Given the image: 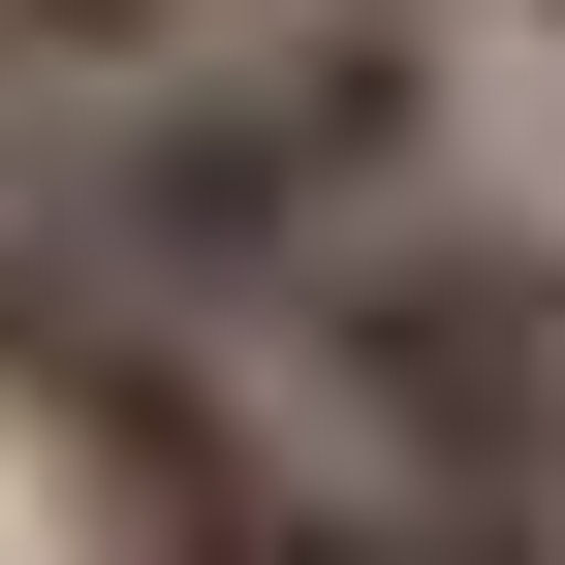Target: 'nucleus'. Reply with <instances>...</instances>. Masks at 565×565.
I'll return each instance as SVG.
<instances>
[{"instance_id":"f257e3e1","label":"nucleus","mask_w":565,"mask_h":565,"mask_svg":"<svg viewBox=\"0 0 565 565\" xmlns=\"http://www.w3.org/2000/svg\"><path fill=\"white\" fill-rule=\"evenodd\" d=\"M32 158H63V221H95V282L282 345L408 189H471V95H440V0H252V32L126 63L95 126H32Z\"/></svg>"},{"instance_id":"f03ea898","label":"nucleus","mask_w":565,"mask_h":565,"mask_svg":"<svg viewBox=\"0 0 565 565\" xmlns=\"http://www.w3.org/2000/svg\"><path fill=\"white\" fill-rule=\"evenodd\" d=\"M221 0H0V126H95L126 63H189Z\"/></svg>"},{"instance_id":"7ed1b4c3","label":"nucleus","mask_w":565,"mask_h":565,"mask_svg":"<svg viewBox=\"0 0 565 565\" xmlns=\"http://www.w3.org/2000/svg\"><path fill=\"white\" fill-rule=\"evenodd\" d=\"M503 32H534V63H565V0H503Z\"/></svg>"}]
</instances>
